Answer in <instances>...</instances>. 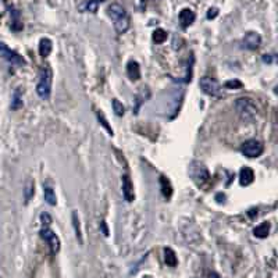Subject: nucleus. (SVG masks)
Masks as SVG:
<instances>
[{"mask_svg": "<svg viewBox=\"0 0 278 278\" xmlns=\"http://www.w3.org/2000/svg\"><path fill=\"white\" fill-rule=\"evenodd\" d=\"M209 277H210V278H221V277H220V275H218L217 272H212V274H210Z\"/></svg>", "mask_w": 278, "mask_h": 278, "instance_id": "2f4dec72", "label": "nucleus"}, {"mask_svg": "<svg viewBox=\"0 0 278 278\" xmlns=\"http://www.w3.org/2000/svg\"><path fill=\"white\" fill-rule=\"evenodd\" d=\"M104 2V0H85L84 3L79 6V10L82 12H89V13H96L99 5Z\"/></svg>", "mask_w": 278, "mask_h": 278, "instance_id": "6ab92c4d", "label": "nucleus"}, {"mask_svg": "<svg viewBox=\"0 0 278 278\" xmlns=\"http://www.w3.org/2000/svg\"><path fill=\"white\" fill-rule=\"evenodd\" d=\"M195 19H196V16L191 9H182L180 12V24L182 28H188L189 25L194 24Z\"/></svg>", "mask_w": 278, "mask_h": 278, "instance_id": "9b49d317", "label": "nucleus"}, {"mask_svg": "<svg viewBox=\"0 0 278 278\" xmlns=\"http://www.w3.org/2000/svg\"><path fill=\"white\" fill-rule=\"evenodd\" d=\"M235 110L242 120L253 121L257 115V107L256 103L249 97H239L235 100Z\"/></svg>", "mask_w": 278, "mask_h": 278, "instance_id": "7ed1b4c3", "label": "nucleus"}, {"mask_svg": "<svg viewBox=\"0 0 278 278\" xmlns=\"http://www.w3.org/2000/svg\"><path fill=\"white\" fill-rule=\"evenodd\" d=\"M127 75H128V78L132 79V81H136V79L141 78V67H139L138 61H135V60L128 61Z\"/></svg>", "mask_w": 278, "mask_h": 278, "instance_id": "ddd939ff", "label": "nucleus"}, {"mask_svg": "<svg viewBox=\"0 0 278 278\" xmlns=\"http://www.w3.org/2000/svg\"><path fill=\"white\" fill-rule=\"evenodd\" d=\"M39 235H41V238H42L43 241H46L52 254H57L60 252L61 242L55 231H52L49 227H43L42 230H41V232H39Z\"/></svg>", "mask_w": 278, "mask_h": 278, "instance_id": "0eeeda50", "label": "nucleus"}, {"mask_svg": "<svg viewBox=\"0 0 278 278\" xmlns=\"http://www.w3.org/2000/svg\"><path fill=\"white\" fill-rule=\"evenodd\" d=\"M199 86L200 89L205 92L206 95H209V96H223V91H221V86H220V84L217 82V79L212 78V77H209V75H205V77L200 78Z\"/></svg>", "mask_w": 278, "mask_h": 278, "instance_id": "39448f33", "label": "nucleus"}, {"mask_svg": "<svg viewBox=\"0 0 278 278\" xmlns=\"http://www.w3.org/2000/svg\"><path fill=\"white\" fill-rule=\"evenodd\" d=\"M189 177L192 178V181L198 187H203L210 181V173H209L207 167L203 163L196 162V160L189 164Z\"/></svg>", "mask_w": 278, "mask_h": 278, "instance_id": "20e7f679", "label": "nucleus"}, {"mask_svg": "<svg viewBox=\"0 0 278 278\" xmlns=\"http://www.w3.org/2000/svg\"><path fill=\"white\" fill-rule=\"evenodd\" d=\"M270 228H271V225L268 221H264V223L259 224L256 228L253 230V235L256 238H260V239H263V238H267L268 234H270Z\"/></svg>", "mask_w": 278, "mask_h": 278, "instance_id": "dca6fc26", "label": "nucleus"}, {"mask_svg": "<svg viewBox=\"0 0 278 278\" xmlns=\"http://www.w3.org/2000/svg\"><path fill=\"white\" fill-rule=\"evenodd\" d=\"M100 227H102L103 234H104V236L109 235V231H107V225H106V223H104V221H102V225H100Z\"/></svg>", "mask_w": 278, "mask_h": 278, "instance_id": "7c9ffc66", "label": "nucleus"}, {"mask_svg": "<svg viewBox=\"0 0 278 278\" xmlns=\"http://www.w3.org/2000/svg\"><path fill=\"white\" fill-rule=\"evenodd\" d=\"M32 195H34V182L30 180L25 185V202H28Z\"/></svg>", "mask_w": 278, "mask_h": 278, "instance_id": "393cba45", "label": "nucleus"}, {"mask_svg": "<svg viewBox=\"0 0 278 278\" xmlns=\"http://www.w3.org/2000/svg\"><path fill=\"white\" fill-rule=\"evenodd\" d=\"M167 32L164 30H162V28H158V30L153 32V42L158 43V45H160V43H164L166 41H167Z\"/></svg>", "mask_w": 278, "mask_h": 278, "instance_id": "412c9836", "label": "nucleus"}, {"mask_svg": "<svg viewBox=\"0 0 278 278\" xmlns=\"http://www.w3.org/2000/svg\"><path fill=\"white\" fill-rule=\"evenodd\" d=\"M73 225L74 231H75V235H77V239L79 241V243H82L84 239H82V231H81V225H79V218L77 212H73Z\"/></svg>", "mask_w": 278, "mask_h": 278, "instance_id": "aec40b11", "label": "nucleus"}, {"mask_svg": "<svg viewBox=\"0 0 278 278\" xmlns=\"http://www.w3.org/2000/svg\"><path fill=\"white\" fill-rule=\"evenodd\" d=\"M121 181H122V195L127 202H133L135 199V192H133V185L131 181V177L128 174H124L121 177Z\"/></svg>", "mask_w": 278, "mask_h": 278, "instance_id": "9d476101", "label": "nucleus"}, {"mask_svg": "<svg viewBox=\"0 0 278 278\" xmlns=\"http://www.w3.org/2000/svg\"><path fill=\"white\" fill-rule=\"evenodd\" d=\"M225 86H227V88H231V89H232V88L235 89V88H242L243 85H242L241 81H238V79H230V81L225 82Z\"/></svg>", "mask_w": 278, "mask_h": 278, "instance_id": "bb28decb", "label": "nucleus"}, {"mask_svg": "<svg viewBox=\"0 0 278 278\" xmlns=\"http://www.w3.org/2000/svg\"><path fill=\"white\" fill-rule=\"evenodd\" d=\"M41 221H42L43 227H49L50 223H52V217H50V214L49 213H42V216H41Z\"/></svg>", "mask_w": 278, "mask_h": 278, "instance_id": "cd10ccee", "label": "nucleus"}, {"mask_svg": "<svg viewBox=\"0 0 278 278\" xmlns=\"http://www.w3.org/2000/svg\"><path fill=\"white\" fill-rule=\"evenodd\" d=\"M52 49H53V43L49 38H43L39 42V55L42 57H48L52 53Z\"/></svg>", "mask_w": 278, "mask_h": 278, "instance_id": "f3484780", "label": "nucleus"}, {"mask_svg": "<svg viewBox=\"0 0 278 278\" xmlns=\"http://www.w3.org/2000/svg\"><path fill=\"white\" fill-rule=\"evenodd\" d=\"M0 57L5 59L7 63L14 64V66H24L25 64L24 57L21 55H19L17 52L12 50V49L7 46L6 43L3 42H0Z\"/></svg>", "mask_w": 278, "mask_h": 278, "instance_id": "6e6552de", "label": "nucleus"}, {"mask_svg": "<svg viewBox=\"0 0 278 278\" xmlns=\"http://www.w3.org/2000/svg\"><path fill=\"white\" fill-rule=\"evenodd\" d=\"M97 118H99V121H100V122H102V125H103V128H104V129H107V132L110 133V135H113V129H111V128L109 127V122H107V121H106V118H104V115H103V113H100V111H99V113H97Z\"/></svg>", "mask_w": 278, "mask_h": 278, "instance_id": "a878e982", "label": "nucleus"}, {"mask_svg": "<svg viewBox=\"0 0 278 278\" xmlns=\"http://www.w3.org/2000/svg\"><path fill=\"white\" fill-rule=\"evenodd\" d=\"M263 152H264V146L257 139H249L241 145V153L249 159L259 158L263 155Z\"/></svg>", "mask_w": 278, "mask_h": 278, "instance_id": "423d86ee", "label": "nucleus"}, {"mask_svg": "<svg viewBox=\"0 0 278 278\" xmlns=\"http://www.w3.org/2000/svg\"><path fill=\"white\" fill-rule=\"evenodd\" d=\"M52 84H53V73H52V68L49 66L42 67L41 74H39V81L37 85V93L38 96L43 99V100H48L52 93Z\"/></svg>", "mask_w": 278, "mask_h": 278, "instance_id": "f03ea898", "label": "nucleus"}, {"mask_svg": "<svg viewBox=\"0 0 278 278\" xmlns=\"http://www.w3.org/2000/svg\"><path fill=\"white\" fill-rule=\"evenodd\" d=\"M43 198H45V202H46L48 205H57V196H56L55 189L50 187V185H43Z\"/></svg>", "mask_w": 278, "mask_h": 278, "instance_id": "4468645a", "label": "nucleus"}, {"mask_svg": "<svg viewBox=\"0 0 278 278\" xmlns=\"http://www.w3.org/2000/svg\"><path fill=\"white\" fill-rule=\"evenodd\" d=\"M160 191H162V195H163L166 199H170L171 195H173V187H171V182L169 181V178L164 176H160Z\"/></svg>", "mask_w": 278, "mask_h": 278, "instance_id": "2eb2a0df", "label": "nucleus"}, {"mask_svg": "<svg viewBox=\"0 0 278 278\" xmlns=\"http://www.w3.org/2000/svg\"><path fill=\"white\" fill-rule=\"evenodd\" d=\"M23 107V97H21V92L20 89L14 92V96H13L12 100V109L13 110H19Z\"/></svg>", "mask_w": 278, "mask_h": 278, "instance_id": "5701e85b", "label": "nucleus"}, {"mask_svg": "<svg viewBox=\"0 0 278 278\" xmlns=\"http://www.w3.org/2000/svg\"><path fill=\"white\" fill-rule=\"evenodd\" d=\"M107 14L114 24V30L117 31V34H124L129 30V16H128L127 10L124 7L118 5V3H111L107 7Z\"/></svg>", "mask_w": 278, "mask_h": 278, "instance_id": "f257e3e1", "label": "nucleus"}, {"mask_svg": "<svg viewBox=\"0 0 278 278\" xmlns=\"http://www.w3.org/2000/svg\"><path fill=\"white\" fill-rule=\"evenodd\" d=\"M111 106H113V111H114L115 115H118V117H122V115H124L125 107H124V104H122L118 99H113V100H111Z\"/></svg>", "mask_w": 278, "mask_h": 278, "instance_id": "4be33fe9", "label": "nucleus"}, {"mask_svg": "<svg viewBox=\"0 0 278 278\" xmlns=\"http://www.w3.org/2000/svg\"><path fill=\"white\" fill-rule=\"evenodd\" d=\"M218 14V10L216 9V7H213V9H209V12H207V19L209 20H212L214 19L216 16Z\"/></svg>", "mask_w": 278, "mask_h": 278, "instance_id": "c85d7f7f", "label": "nucleus"}, {"mask_svg": "<svg viewBox=\"0 0 278 278\" xmlns=\"http://www.w3.org/2000/svg\"><path fill=\"white\" fill-rule=\"evenodd\" d=\"M7 12V3L6 0H0V17Z\"/></svg>", "mask_w": 278, "mask_h": 278, "instance_id": "c756f323", "label": "nucleus"}, {"mask_svg": "<svg viewBox=\"0 0 278 278\" xmlns=\"http://www.w3.org/2000/svg\"><path fill=\"white\" fill-rule=\"evenodd\" d=\"M254 181V173L250 167H243L239 173V184L242 187H248Z\"/></svg>", "mask_w": 278, "mask_h": 278, "instance_id": "f8f14e48", "label": "nucleus"}, {"mask_svg": "<svg viewBox=\"0 0 278 278\" xmlns=\"http://www.w3.org/2000/svg\"><path fill=\"white\" fill-rule=\"evenodd\" d=\"M243 46L249 50H256L259 49V46L261 45V37H260L257 32H248L245 37H243Z\"/></svg>", "mask_w": 278, "mask_h": 278, "instance_id": "1a4fd4ad", "label": "nucleus"}, {"mask_svg": "<svg viewBox=\"0 0 278 278\" xmlns=\"http://www.w3.org/2000/svg\"><path fill=\"white\" fill-rule=\"evenodd\" d=\"M144 278H153V277H151V275H145V277Z\"/></svg>", "mask_w": 278, "mask_h": 278, "instance_id": "72a5a7b5", "label": "nucleus"}, {"mask_svg": "<svg viewBox=\"0 0 278 278\" xmlns=\"http://www.w3.org/2000/svg\"><path fill=\"white\" fill-rule=\"evenodd\" d=\"M12 28L14 31L23 30V23L20 21V16L17 12H13V21H12Z\"/></svg>", "mask_w": 278, "mask_h": 278, "instance_id": "b1692460", "label": "nucleus"}, {"mask_svg": "<svg viewBox=\"0 0 278 278\" xmlns=\"http://www.w3.org/2000/svg\"><path fill=\"white\" fill-rule=\"evenodd\" d=\"M148 2H151V0H142V3L145 5V3H148Z\"/></svg>", "mask_w": 278, "mask_h": 278, "instance_id": "473e14b6", "label": "nucleus"}, {"mask_svg": "<svg viewBox=\"0 0 278 278\" xmlns=\"http://www.w3.org/2000/svg\"><path fill=\"white\" fill-rule=\"evenodd\" d=\"M164 261H166V264L170 267H176L177 264H178V259H177L176 252L171 248H169V246L164 249Z\"/></svg>", "mask_w": 278, "mask_h": 278, "instance_id": "a211bd4d", "label": "nucleus"}]
</instances>
